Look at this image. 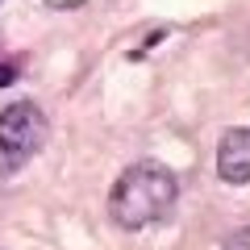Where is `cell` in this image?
I'll return each instance as SVG.
<instances>
[{"label": "cell", "instance_id": "obj_1", "mask_svg": "<svg viewBox=\"0 0 250 250\" xmlns=\"http://www.w3.org/2000/svg\"><path fill=\"white\" fill-rule=\"evenodd\" d=\"M179 200V179L167 163H129V167L117 175L113 192H108V217H113L117 229H146V225L171 217Z\"/></svg>", "mask_w": 250, "mask_h": 250}, {"label": "cell", "instance_id": "obj_2", "mask_svg": "<svg viewBox=\"0 0 250 250\" xmlns=\"http://www.w3.org/2000/svg\"><path fill=\"white\" fill-rule=\"evenodd\" d=\"M46 142H50V121L34 100H13L9 108H0V154L21 163L38 154Z\"/></svg>", "mask_w": 250, "mask_h": 250}, {"label": "cell", "instance_id": "obj_3", "mask_svg": "<svg viewBox=\"0 0 250 250\" xmlns=\"http://www.w3.org/2000/svg\"><path fill=\"white\" fill-rule=\"evenodd\" d=\"M217 175L225 184L242 188L250 184V129H225L221 142H217Z\"/></svg>", "mask_w": 250, "mask_h": 250}, {"label": "cell", "instance_id": "obj_4", "mask_svg": "<svg viewBox=\"0 0 250 250\" xmlns=\"http://www.w3.org/2000/svg\"><path fill=\"white\" fill-rule=\"evenodd\" d=\"M221 250H250V225H242V229H233L229 238H225Z\"/></svg>", "mask_w": 250, "mask_h": 250}, {"label": "cell", "instance_id": "obj_5", "mask_svg": "<svg viewBox=\"0 0 250 250\" xmlns=\"http://www.w3.org/2000/svg\"><path fill=\"white\" fill-rule=\"evenodd\" d=\"M13 80H17V71H13L9 62H0V88H9V83H13Z\"/></svg>", "mask_w": 250, "mask_h": 250}, {"label": "cell", "instance_id": "obj_6", "mask_svg": "<svg viewBox=\"0 0 250 250\" xmlns=\"http://www.w3.org/2000/svg\"><path fill=\"white\" fill-rule=\"evenodd\" d=\"M46 4H50V9H80L83 0H46Z\"/></svg>", "mask_w": 250, "mask_h": 250}]
</instances>
